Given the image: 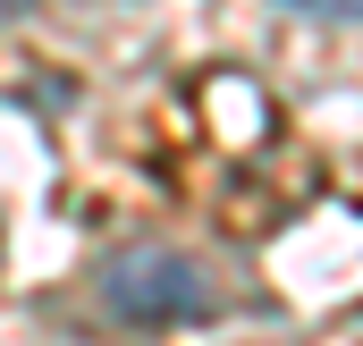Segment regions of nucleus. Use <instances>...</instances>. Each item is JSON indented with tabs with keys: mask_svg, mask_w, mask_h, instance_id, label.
<instances>
[{
	"mask_svg": "<svg viewBox=\"0 0 363 346\" xmlns=\"http://www.w3.org/2000/svg\"><path fill=\"white\" fill-rule=\"evenodd\" d=\"M93 304L118 330H186V321H220L228 287L211 262H194L186 245H118L93 270Z\"/></svg>",
	"mask_w": 363,
	"mask_h": 346,
	"instance_id": "obj_1",
	"label": "nucleus"
},
{
	"mask_svg": "<svg viewBox=\"0 0 363 346\" xmlns=\"http://www.w3.org/2000/svg\"><path fill=\"white\" fill-rule=\"evenodd\" d=\"M304 17H330V26H363V0H287Z\"/></svg>",
	"mask_w": 363,
	"mask_h": 346,
	"instance_id": "obj_2",
	"label": "nucleus"
},
{
	"mask_svg": "<svg viewBox=\"0 0 363 346\" xmlns=\"http://www.w3.org/2000/svg\"><path fill=\"white\" fill-rule=\"evenodd\" d=\"M26 9H34V0H0V26H17V17H26Z\"/></svg>",
	"mask_w": 363,
	"mask_h": 346,
	"instance_id": "obj_3",
	"label": "nucleus"
}]
</instances>
